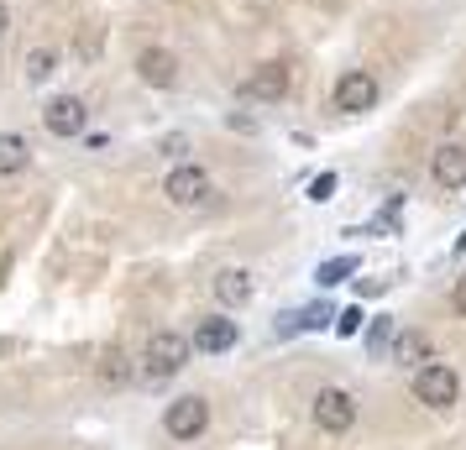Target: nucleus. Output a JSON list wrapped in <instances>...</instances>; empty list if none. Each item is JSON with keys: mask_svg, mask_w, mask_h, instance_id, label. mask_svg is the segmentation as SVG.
I'll list each match as a JSON object with an SVG mask.
<instances>
[{"mask_svg": "<svg viewBox=\"0 0 466 450\" xmlns=\"http://www.w3.org/2000/svg\"><path fill=\"white\" fill-rule=\"evenodd\" d=\"M414 398H420L424 408H451L456 398H461V377H456V366H441L430 362L414 372Z\"/></svg>", "mask_w": 466, "mask_h": 450, "instance_id": "obj_1", "label": "nucleus"}, {"mask_svg": "<svg viewBox=\"0 0 466 450\" xmlns=\"http://www.w3.org/2000/svg\"><path fill=\"white\" fill-rule=\"evenodd\" d=\"M309 414H315V425L325 429V435H346V429L357 425V398H351L346 387H319Z\"/></svg>", "mask_w": 466, "mask_h": 450, "instance_id": "obj_2", "label": "nucleus"}, {"mask_svg": "<svg viewBox=\"0 0 466 450\" xmlns=\"http://www.w3.org/2000/svg\"><path fill=\"white\" fill-rule=\"evenodd\" d=\"M189 351H194V341H184L178 330H157L147 341V356H142L147 362V377H173L178 366L189 362Z\"/></svg>", "mask_w": 466, "mask_h": 450, "instance_id": "obj_3", "label": "nucleus"}, {"mask_svg": "<svg viewBox=\"0 0 466 450\" xmlns=\"http://www.w3.org/2000/svg\"><path fill=\"white\" fill-rule=\"evenodd\" d=\"M330 100H336V110H346V115H361V110L378 105V79H372L367 68H346L336 79V89H330Z\"/></svg>", "mask_w": 466, "mask_h": 450, "instance_id": "obj_4", "label": "nucleus"}, {"mask_svg": "<svg viewBox=\"0 0 466 450\" xmlns=\"http://www.w3.org/2000/svg\"><path fill=\"white\" fill-rule=\"evenodd\" d=\"M163 429H168L173 440H199L205 429H210V404L205 398H178V404H168V414H163Z\"/></svg>", "mask_w": 466, "mask_h": 450, "instance_id": "obj_5", "label": "nucleus"}, {"mask_svg": "<svg viewBox=\"0 0 466 450\" xmlns=\"http://www.w3.org/2000/svg\"><path fill=\"white\" fill-rule=\"evenodd\" d=\"M163 194H168V205L189 210V205H199V199L210 194V173L199 168V163H178V168L163 178Z\"/></svg>", "mask_w": 466, "mask_h": 450, "instance_id": "obj_6", "label": "nucleus"}, {"mask_svg": "<svg viewBox=\"0 0 466 450\" xmlns=\"http://www.w3.org/2000/svg\"><path fill=\"white\" fill-rule=\"evenodd\" d=\"M289 85H294L289 64H262V68H252V74L241 79V95H247V100H262V105H273V100L289 95Z\"/></svg>", "mask_w": 466, "mask_h": 450, "instance_id": "obj_7", "label": "nucleus"}, {"mask_svg": "<svg viewBox=\"0 0 466 450\" xmlns=\"http://www.w3.org/2000/svg\"><path fill=\"white\" fill-rule=\"evenodd\" d=\"M85 121H89V110H85L79 95H58V100H47V110H43V126L53 131V136H79Z\"/></svg>", "mask_w": 466, "mask_h": 450, "instance_id": "obj_8", "label": "nucleus"}, {"mask_svg": "<svg viewBox=\"0 0 466 450\" xmlns=\"http://www.w3.org/2000/svg\"><path fill=\"white\" fill-rule=\"evenodd\" d=\"M137 74H142V85H152V89H173L178 85V58H173L168 47H142V53H137Z\"/></svg>", "mask_w": 466, "mask_h": 450, "instance_id": "obj_9", "label": "nucleus"}, {"mask_svg": "<svg viewBox=\"0 0 466 450\" xmlns=\"http://www.w3.org/2000/svg\"><path fill=\"white\" fill-rule=\"evenodd\" d=\"M231 345H236V320H226V315H205V320L194 325V351L220 356V351H231Z\"/></svg>", "mask_w": 466, "mask_h": 450, "instance_id": "obj_10", "label": "nucleus"}, {"mask_svg": "<svg viewBox=\"0 0 466 450\" xmlns=\"http://www.w3.org/2000/svg\"><path fill=\"white\" fill-rule=\"evenodd\" d=\"M430 173H435V184H441V189H466V147H461V142H445V147H435Z\"/></svg>", "mask_w": 466, "mask_h": 450, "instance_id": "obj_11", "label": "nucleus"}, {"mask_svg": "<svg viewBox=\"0 0 466 450\" xmlns=\"http://www.w3.org/2000/svg\"><path fill=\"white\" fill-rule=\"evenodd\" d=\"M215 299L226 304V309H241V304L252 299V273L247 267H220L215 273Z\"/></svg>", "mask_w": 466, "mask_h": 450, "instance_id": "obj_12", "label": "nucleus"}, {"mask_svg": "<svg viewBox=\"0 0 466 450\" xmlns=\"http://www.w3.org/2000/svg\"><path fill=\"white\" fill-rule=\"evenodd\" d=\"M26 163H32L26 136H16V131H0V178H16V173H26Z\"/></svg>", "mask_w": 466, "mask_h": 450, "instance_id": "obj_13", "label": "nucleus"}, {"mask_svg": "<svg viewBox=\"0 0 466 450\" xmlns=\"http://www.w3.org/2000/svg\"><path fill=\"white\" fill-rule=\"evenodd\" d=\"M53 68H58V53H53V47H32V53H26V85L53 79Z\"/></svg>", "mask_w": 466, "mask_h": 450, "instance_id": "obj_14", "label": "nucleus"}, {"mask_svg": "<svg viewBox=\"0 0 466 450\" xmlns=\"http://www.w3.org/2000/svg\"><path fill=\"white\" fill-rule=\"evenodd\" d=\"M393 356H399V362H424V356H430V341H424V335H414V330H403L399 341H393Z\"/></svg>", "mask_w": 466, "mask_h": 450, "instance_id": "obj_15", "label": "nucleus"}, {"mask_svg": "<svg viewBox=\"0 0 466 450\" xmlns=\"http://www.w3.org/2000/svg\"><path fill=\"white\" fill-rule=\"evenodd\" d=\"M351 267H357V257H336V262H319L315 283H325V288H330V283H340V278H346V273H351Z\"/></svg>", "mask_w": 466, "mask_h": 450, "instance_id": "obj_16", "label": "nucleus"}, {"mask_svg": "<svg viewBox=\"0 0 466 450\" xmlns=\"http://www.w3.org/2000/svg\"><path fill=\"white\" fill-rule=\"evenodd\" d=\"M127 377H131L127 356H106V366H100V383H110V387H116V383H127Z\"/></svg>", "mask_w": 466, "mask_h": 450, "instance_id": "obj_17", "label": "nucleus"}, {"mask_svg": "<svg viewBox=\"0 0 466 450\" xmlns=\"http://www.w3.org/2000/svg\"><path fill=\"white\" fill-rule=\"evenodd\" d=\"M336 184H340L336 173H319L315 184H309V199H315V205H325V199H330V194H336Z\"/></svg>", "mask_w": 466, "mask_h": 450, "instance_id": "obj_18", "label": "nucleus"}, {"mask_svg": "<svg viewBox=\"0 0 466 450\" xmlns=\"http://www.w3.org/2000/svg\"><path fill=\"white\" fill-rule=\"evenodd\" d=\"M336 330H340V335H357V330H361V309H346Z\"/></svg>", "mask_w": 466, "mask_h": 450, "instance_id": "obj_19", "label": "nucleus"}, {"mask_svg": "<svg viewBox=\"0 0 466 450\" xmlns=\"http://www.w3.org/2000/svg\"><path fill=\"white\" fill-rule=\"evenodd\" d=\"M451 304H456V315H466V278H456V288H451Z\"/></svg>", "mask_w": 466, "mask_h": 450, "instance_id": "obj_20", "label": "nucleus"}, {"mask_svg": "<svg viewBox=\"0 0 466 450\" xmlns=\"http://www.w3.org/2000/svg\"><path fill=\"white\" fill-rule=\"evenodd\" d=\"M11 32V11H5V0H0V37Z\"/></svg>", "mask_w": 466, "mask_h": 450, "instance_id": "obj_21", "label": "nucleus"}, {"mask_svg": "<svg viewBox=\"0 0 466 450\" xmlns=\"http://www.w3.org/2000/svg\"><path fill=\"white\" fill-rule=\"evenodd\" d=\"M456 252H466V236H461V241H456Z\"/></svg>", "mask_w": 466, "mask_h": 450, "instance_id": "obj_22", "label": "nucleus"}]
</instances>
